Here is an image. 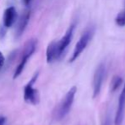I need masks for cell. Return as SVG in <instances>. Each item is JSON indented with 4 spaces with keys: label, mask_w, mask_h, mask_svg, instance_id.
I'll use <instances>...</instances> for the list:
<instances>
[{
    "label": "cell",
    "mask_w": 125,
    "mask_h": 125,
    "mask_svg": "<svg viewBox=\"0 0 125 125\" xmlns=\"http://www.w3.org/2000/svg\"><path fill=\"white\" fill-rule=\"evenodd\" d=\"M36 46H37V40L35 39H31V40H30L26 44L25 48L23 50V55H22L21 61L19 63L18 66H17L16 69L15 71V74H14V79H16L22 73L27 61L29 60L31 56L34 53L35 50H36Z\"/></svg>",
    "instance_id": "cell-1"
},
{
    "label": "cell",
    "mask_w": 125,
    "mask_h": 125,
    "mask_svg": "<svg viewBox=\"0 0 125 125\" xmlns=\"http://www.w3.org/2000/svg\"><path fill=\"white\" fill-rule=\"evenodd\" d=\"M76 93H77V87L73 86L71 89L67 92V94H66V96L64 97L63 100L61 101V105L59 106V110L57 112V117L59 119H61L65 117L66 115H67L68 112L70 111L72 108V105L74 101V98Z\"/></svg>",
    "instance_id": "cell-2"
},
{
    "label": "cell",
    "mask_w": 125,
    "mask_h": 125,
    "mask_svg": "<svg viewBox=\"0 0 125 125\" xmlns=\"http://www.w3.org/2000/svg\"><path fill=\"white\" fill-rule=\"evenodd\" d=\"M93 33H94V31L91 30V29L85 31L83 33V35L80 37L79 40L77 41L74 50H73V55H72V57L69 60L70 63L74 62L76 59L80 56V54L83 52V50L86 48V46L88 45L89 42L90 41L91 38H92V36H93Z\"/></svg>",
    "instance_id": "cell-3"
},
{
    "label": "cell",
    "mask_w": 125,
    "mask_h": 125,
    "mask_svg": "<svg viewBox=\"0 0 125 125\" xmlns=\"http://www.w3.org/2000/svg\"><path fill=\"white\" fill-rule=\"evenodd\" d=\"M38 76V74L37 73L34 76L31 78V80L28 82L24 87V99L26 102L36 105L38 102V91L33 87V84L36 82L37 78Z\"/></svg>",
    "instance_id": "cell-4"
},
{
    "label": "cell",
    "mask_w": 125,
    "mask_h": 125,
    "mask_svg": "<svg viewBox=\"0 0 125 125\" xmlns=\"http://www.w3.org/2000/svg\"><path fill=\"white\" fill-rule=\"evenodd\" d=\"M105 74V64L100 63L97 67L94 75L93 79V98H96L99 95L102 87L104 77Z\"/></svg>",
    "instance_id": "cell-5"
},
{
    "label": "cell",
    "mask_w": 125,
    "mask_h": 125,
    "mask_svg": "<svg viewBox=\"0 0 125 125\" xmlns=\"http://www.w3.org/2000/svg\"><path fill=\"white\" fill-rule=\"evenodd\" d=\"M74 29H75V25H72L71 27L67 29V31H66V33H65L64 36L61 38V40H59V41H57L60 57H61V54L64 52V51L66 49V47L69 45V44L71 43L72 39H73V36Z\"/></svg>",
    "instance_id": "cell-6"
},
{
    "label": "cell",
    "mask_w": 125,
    "mask_h": 125,
    "mask_svg": "<svg viewBox=\"0 0 125 125\" xmlns=\"http://www.w3.org/2000/svg\"><path fill=\"white\" fill-rule=\"evenodd\" d=\"M124 110H125V83L118 99V105H117V112H116V116H115V120H114L115 125H121V124H122Z\"/></svg>",
    "instance_id": "cell-7"
},
{
    "label": "cell",
    "mask_w": 125,
    "mask_h": 125,
    "mask_svg": "<svg viewBox=\"0 0 125 125\" xmlns=\"http://www.w3.org/2000/svg\"><path fill=\"white\" fill-rule=\"evenodd\" d=\"M17 13L15 7H9L3 13V26L5 28H10L16 20Z\"/></svg>",
    "instance_id": "cell-8"
},
{
    "label": "cell",
    "mask_w": 125,
    "mask_h": 125,
    "mask_svg": "<svg viewBox=\"0 0 125 125\" xmlns=\"http://www.w3.org/2000/svg\"><path fill=\"white\" fill-rule=\"evenodd\" d=\"M60 54H59V49H58V44L57 42L54 41L51 42L50 45L47 47L46 51V59L47 62L49 63L54 62L55 59L59 58Z\"/></svg>",
    "instance_id": "cell-9"
},
{
    "label": "cell",
    "mask_w": 125,
    "mask_h": 125,
    "mask_svg": "<svg viewBox=\"0 0 125 125\" xmlns=\"http://www.w3.org/2000/svg\"><path fill=\"white\" fill-rule=\"evenodd\" d=\"M30 11H26L23 15L21 16L20 21L18 22V26H17V29H16V35L17 36H21V35L23 33V32L25 31L26 26L28 24L30 19Z\"/></svg>",
    "instance_id": "cell-10"
},
{
    "label": "cell",
    "mask_w": 125,
    "mask_h": 125,
    "mask_svg": "<svg viewBox=\"0 0 125 125\" xmlns=\"http://www.w3.org/2000/svg\"><path fill=\"white\" fill-rule=\"evenodd\" d=\"M122 82H123V79L121 78L120 76L115 75V76L112 78V82H111V91H112V92H115V91L120 87Z\"/></svg>",
    "instance_id": "cell-11"
},
{
    "label": "cell",
    "mask_w": 125,
    "mask_h": 125,
    "mask_svg": "<svg viewBox=\"0 0 125 125\" xmlns=\"http://www.w3.org/2000/svg\"><path fill=\"white\" fill-rule=\"evenodd\" d=\"M115 22L117 25L120 26V27H124L125 26V10L121 11L118 15H117L115 19Z\"/></svg>",
    "instance_id": "cell-12"
},
{
    "label": "cell",
    "mask_w": 125,
    "mask_h": 125,
    "mask_svg": "<svg viewBox=\"0 0 125 125\" xmlns=\"http://www.w3.org/2000/svg\"><path fill=\"white\" fill-rule=\"evenodd\" d=\"M3 64H4V57H3V53L0 52V69L3 66Z\"/></svg>",
    "instance_id": "cell-13"
},
{
    "label": "cell",
    "mask_w": 125,
    "mask_h": 125,
    "mask_svg": "<svg viewBox=\"0 0 125 125\" xmlns=\"http://www.w3.org/2000/svg\"><path fill=\"white\" fill-rule=\"evenodd\" d=\"M5 121H6V119H5V117H0V125H4V124H5Z\"/></svg>",
    "instance_id": "cell-14"
},
{
    "label": "cell",
    "mask_w": 125,
    "mask_h": 125,
    "mask_svg": "<svg viewBox=\"0 0 125 125\" xmlns=\"http://www.w3.org/2000/svg\"><path fill=\"white\" fill-rule=\"evenodd\" d=\"M31 0H22V2H23L24 5H26V6H27V5L30 4V3H31Z\"/></svg>",
    "instance_id": "cell-15"
},
{
    "label": "cell",
    "mask_w": 125,
    "mask_h": 125,
    "mask_svg": "<svg viewBox=\"0 0 125 125\" xmlns=\"http://www.w3.org/2000/svg\"><path fill=\"white\" fill-rule=\"evenodd\" d=\"M103 125H111L110 124V121H109V118H106L105 121V123H104Z\"/></svg>",
    "instance_id": "cell-16"
}]
</instances>
